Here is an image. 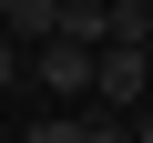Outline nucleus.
<instances>
[{"instance_id": "4", "label": "nucleus", "mask_w": 153, "mask_h": 143, "mask_svg": "<svg viewBox=\"0 0 153 143\" xmlns=\"http://www.w3.org/2000/svg\"><path fill=\"white\" fill-rule=\"evenodd\" d=\"M0 31H10V41H31V51H41V41L61 31V0H0Z\"/></svg>"}, {"instance_id": "5", "label": "nucleus", "mask_w": 153, "mask_h": 143, "mask_svg": "<svg viewBox=\"0 0 153 143\" xmlns=\"http://www.w3.org/2000/svg\"><path fill=\"white\" fill-rule=\"evenodd\" d=\"M102 41H143L153 51V0H112L102 10Z\"/></svg>"}, {"instance_id": "2", "label": "nucleus", "mask_w": 153, "mask_h": 143, "mask_svg": "<svg viewBox=\"0 0 153 143\" xmlns=\"http://www.w3.org/2000/svg\"><path fill=\"white\" fill-rule=\"evenodd\" d=\"M31 72H41V92H61V102H92V72H102V51H92V41H61V31H51V41L31 51Z\"/></svg>"}, {"instance_id": "8", "label": "nucleus", "mask_w": 153, "mask_h": 143, "mask_svg": "<svg viewBox=\"0 0 153 143\" xmlns=\"http://www.w3.org/2000/svg\"><path fill=\"white\" fill-rule=\"evenodd\" d=\"M82 10H112V0H82Z\"/></svg>"}, {"instance_id": "3", "label": "nucleus", "mask_w": 153, "mask_h": 143, "mask_svg": "<svg viewBox=\"0 0 153 143\" xmlns=\"http://www.w3.org/2000/svg\"><path fill=\"white\" fill-rule=\"evenodd\" d=\"M21 143H133L112 112H51V123H31Z\"/></svg>"}, {"instance_id": "7", "label": "nucleus", "mask_w": 153, "mask_h": 143, "mask_svg": "<svg viewBox=\"0 0 153 143\" xmlns=\"http://www.w3.org/2000/svg\"><path fill=\"white\" fill-rule=\"evenodd\" d=\"M133 143H153V102H143V112H133Z\"/></svg>"}, {"instance_id": "9", "label": "nucleus", "mask_w": 153, "mask_h": 143, "mask_svg": "<svg viewBox=\"0 0 153 143\" xmlns=\"http://www.w3.org/2000/svg\"><path fill=\"white\" fill-rule=\"evenodd\" d=\"M143 102H153V92H143Z\"/></svg>"}, {"instance_id": "6", "label": "nucleus", "mask_w": 153, "mask_h": 143, "mask_svg": "<svg viewBox=\"0 0 153 143\" xmlns=\"http://www.w3.org/2000/svg\"><path fill=\"white\" fill-rule=\"evenodd\" d=\"M21 72H31V51H21L10 31H0V82H21Z\"/></svg>"}, {"instance_id": "1", "label": "nucleus", "mask_w": 153, "mask_h": 143, "mask_svg": "<svg viewBox=\"0 0 153 143\" xmlns=\"http://www.w3.org/2000/svg\"><path fill=\"white\" fill-rule=\"evenodd\" d=\"M143 92H153V51H143V41H102L92 102H102V112H143Z\"/></svg>"}]
</instances>
